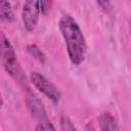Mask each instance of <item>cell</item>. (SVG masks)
Masks as SVG:
<instances>
[{"label": "cell", "mask_w": 131, "mask_h": 131, "mask_svg": "<svg viewBox=\"0 0 131 131\" xmlns=\"http://www.w3.org/2000/svg\"><path fill=\"white\" fill-rule=\"evenodd\" d=\"M58 28L71 62L80 66L84 62L87 53V43L80 26L71 14L66 13L59 18Z\"/></svg>", "instance_id": "1"}, {"label": "cell", "mask_w": 131, "mask_h": 131, "mask_svg": "<svg viewBox=\"0 0 131 131\" xmlns=\"http://www.w3.org/2000/svg\"><path fill=\"white\" fill-rule=\"evenodd\" d=\"M1 61L4 70L24 88L29 89L27 86V80L20 62L15 53L14 47L9 39L2 33L1 34Z\"/></svg>", "instance_id": "2"}, {"label": "cell", "mask_w": 131, "mask_h": 131, "mask_svg": "<svg viewBox=\"0 0 131 131\" xmlns=\"http://www.w3.org/2000/svg\"><path fill=\"white\" fill-rule=\"evenodd\" d=\"M30 80L34 87L43 95H45L51 102H53L54 104H57L59 102L61 98V93L59 89L45 76L38 72H32L30 74Z\"/></svg>", "instance_id": "3"}, {"label": "cell", "mask_w": 131, "mask_h": 131, "mask_svg": "<svg viewBox=\"0 0 131 131\" xmlns=\"http://www.w3.org/2000/svg\"><path fill=\"white\" fill-rule=\"evenodd\" d=\"M41 13L40 1H27L21 9V19L25 29L28 32H33L38 25Z\"/></svg>", "instance_id": "4"}, {"label": "cell", "mask_w": 131, "mask_h": 131, "mask_svg": "<svg viewBox=\"0 0 131 131\" xmlns=\"http://www.w3.org/2000/svg\"><path fill=\"white\" fill-rule=\"evenodd\" d=\"M26 103L31 115L36 120H38V122L48 119L44 104L39 99V97L30 90V88L26 90Z\"/></svg>", "instance_id": "5"}, {"label": "cell", "mask_w": 131, "mask_h": 131, "mask_svg": "<svg viewBox=\"0 0 131 131\" xmlns=\"http://www.w3.org/2000/svg\"><path fill=\"white\" fill-rule=\"evenodd\" d=\"M100 131H120L116 118L111 113H103L99 117Z\"/></svg>", "instance_id": "6"}, {"label": "cell", "mask_w": 131, "mask_h": 131, "mask_svg": "<svg viewBox=\"0 0 131 131\" xmlns=\"http://www.w3.org/2000/svg\"><path fill=\"white\" fill-rule=\"evenodd\" d=\"M0 17H1V20L7 21V23H11L14 20V18H15L14 12H13L11 4L9 2L2 1L0 3Z\"/></svg>", "instance_id": "7"}, {"label": "cell", "mask_w": 131, "mask_h": 131, "mask_svg": "<svg viewBox=\"0 0 131 131\" xmlns=\"http://www.w3.org/2000/svg\"><path fill=\"white\" fill-rule=\"evenodd\" d=\"M27 52L31 57H33L34 59H36L41 63H44L46 60V56L44 52L36 44H29L27 46Z\"/></svg>", "instance_id": "8"}, {"label": "cell", "mask_w": 131, "mask_h": 131, "mask_svg": "<svg viewBox=\"0 0 131 131\" xmlns=\"http://www.w3.org/2000/svg\"><path fill=\"white\" fill-rule=\"evenodd\" d=\"M59 126H60L61 131H78L77 128L75 127L74 123L67 116H61L60 117Z\"/></svg>", "instance_id": "9"}, {"label": "cell", "mask_w": 131, "mask_h": 131, "mask_svg": "<svg viewBox=\"0 0 131 131\" xmlns=\"http://www.w3.org/2000/svg\"><path fill=\"white\" fill-rule=\"evenodd\" d=\"M35 131H56V129L53 126V124L48 119H46V120L40 121L37 124Z\"/></svg>", "instance_id": "10"}, {"label": "cell", "mask_w": 131, "mask_h": 131, "mask_svg": "<svg viewBox=\"0 0 131 131\" xmlns=\"http://www.w3.org/2000/svg\"><path fill=\"white\" fill-rule=\"evenodd\" d=\"M52 5L51 1H40V8H41V13H46Z\"/></svg>", "instance_id": "11"}, {"label": "cell", "mask_w": 131, "mask_h": 131, "mask_svg": "<svg viewBox=\"0 0 131 131\" xmlns=\"http://www.w3.org/2000/svg\"><path fill=\"white\" fill-rule=\"evenodd\" d=\"M96 4H97L102 10H104V11H108V10L112 8L111 2H108V1H97Z\"/></svg>", "instance_id": "12"}, {"label": "cell", "mask_w": 131, "mask_h": 131, "mask_svg": "<svg viewBox=\"0 0 131 131\" xmlns=\"http://www.w3.org/2000/svg\"><path fill=\"white\" fill-rule=\"evenodd\" d=\"M129 33H130V37H131V18L129 19Z\"/></svg>", "instance_id": "13"}]
</instances>
